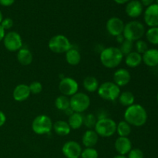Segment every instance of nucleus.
<instances>
[{
  "instance_id": "45",
  "label": "nucleus",
  "mask_w": 158,
  "mask_h": 158,
  "mask_svg": "<svg viewBox=\"0 0 158 158\" xmlns=\"http://www.w3.org/2000/svg\"><path fill=\"white\" fill-rule=\"evenodd\" d=\"M157 103H158V93H157Z\"/></svg>"
},
{
  "instance_id": "14",
  "label": "nucleus",
  "mask_w": 158,
  "mask_h": 158,
  "mask_svg": "<svg viewBox=\"0 0 158 158\" xmlns=\"http://www.w3.org/2000/svg\"><path fill=\"white\" fill-rule=\"evenodd\" d=\"M114 83H116L120 87L127 86L131 80V75L129 70L125 68H120L114 72Z\"/></svg>"
},
{
  "instance_id": "39",
  "label": "nucleus",
  "mask_w": 158,
  "mask_h": 158,
  "mask_svg": "<svg viewBox=\"0 0 158 158\" xmlns=\"http://www.w3.org/2000/svg\"><path fill=\"white\" fill-rule=\"evenodd\" d=\"M155 0H140V2L143 5V6H146V7H148L151 5L154 4V2Z\"/></svg>"
},
{
  "instance_id": "13",
  "label": "nucleus",
  "mask_w": 158,
  "mask_h": 158,
  "mask_svg": "<svg viewBox=\"0 0 158 158\" xmlns=\"http://www.w3.org/2000/svg\"><path fill=\"white\" fill-rule=\"evenodd\" d=\"M143 19L147 26L151 27L158 26V5L152 4L147 7L143 14Z\"/></svg>"
},
{
  "instance_id": "37",
  "label": "nucleus",
  "mask_w": 158,
  "mask_h": 158,
  "mask_svg": "<svg viewBox=\"0 0 158 158\" xmlns=\"http://www.w3.org/2000/svg\"><path fill=\"white\" fill-rule=\"evenodd\" d=\"M15 2V0H0V5L5 7L12 6Z\"/></svg>"
},
{
  "instance_id": "24",
  "label": "nucleus",
  "mask_w": 158,
  "mask_h": 158,
  "mask_svg": "<svg viewBox=\"0 0 158 158\" xmlns=\"http://www.w3.org/2000/svg\"><path fill=\"white\" fill-rule=\"evenodd\" d=\"M99 86V81L96 77L92 76H88L85 77L83 81V86L85 90L89 93H94L97 91Z\"/></svg>"
},
{
  "instance_id": "26",
  "label": "nucleus",
  "mask_w": 158,
  "mask_h": 158,
  "mask_svg": "<svg viewBox=\"0 0 158 158\" xmlns=\"http://www.w3.org/2000/svg\"><path fill=\"white\" fill-rule=\"evenodd\" d=\"M119 103L123 106H131L134 103L135 101V97H134V94L131 91H123V92L120 93V96L118 97Z\"/></svg>"
},
{
  "instance_id": "34",
  "label": "nucleus",
  "mask_w": 158,
  "mask_h": 158,
  "mask_svg": "<svg viewBox=\"0 0 158 158\" xmlns=\"http://www.w3.org/2000/svg\"><path fill=\"white\" fill-rule=\"evenodd\" d=\"M29 90L32 94H39L43 90V85L39 81H33L29 85Z\"/></svg>"
},
{
  "instance_id": "28",
  "label": "nucleus",
  "mask_w": 158,
  "mask_h": 158,
  "mask_svg": "<svg viewBox=\"0 0 158 158\" xmlns=\"http://www.w3.org/2000/svg\"><path fill=\"white\" fill-rule=\"evenodd\" d=\"M55 106L59 110L65 111L70 107V102H69V98L66 96L60 95L56 98Z\"/></svg>"
},
{
  "instance_id": "16",
  "label": "nucleus",
  "mask_w": 158,
  "mask_h": 158,
  "mask_svg": "<svg viewBox=\"0 0 158 158\" xmlns=\"http://www.w3.org/2000/svg\"><path fill=\"white\" fill-rule=\"evenodd\" d=\"M143 5L139 0H131L129 2L127 3L125 12L128 16L135 19L140 16L143 12Z\"/></svg>"
},
{
  "instance_id": "19",
  "label": "nucleus",
  "mask_w": 158,
  "mask_h": 158,
  "mask_svg": "<svg viewBox=\"0 0 158 158\" xmlns=\"http://www.w3.org/2000/svg\"><path fill=\"white\" fill-rule=\"evenodd\" d=\"M99 136L94 130H87L82 137V143L85 148H94L98 143Z\"/></svg>"
},
{
  "instance_id": "40",
  "label": "nucleus",
  "mask_w": 158,
  "mask_h": 158,
  "mask_svg": "<svg viewBox=\"0 0 158 158\" xmlns=\"http://www.w3.org/2000/svg\"><path fill=\"white\" fill-rule=\"evenodd\" d=\"M5 35H6V30L2 27V26L0 25V42L2 41L3 39H4Z\"/></svg>"
},
{
  "instance_id": "46",
  "label": "nucleus",
  "mask_w": 158,
  "mask_h": 158,
  "mask_svg": "<svg viewBox=\"0 0 158 158\" xmlns=\"http://www.w3.org/2000/svg\"><path fill=\"white\" fill-rule=\"evenodd\" d=\"M156 2H157V3H156V4L158 5V0H156Z\"/></svg>"
},
{
  "instance_id": "43",
  "label": "nucleus",
  "mask_w": 158,
  "mask_h": 158,
  "mask_svg": "<svg viewBox=\"0 0 158 158\" xmlns=\"http://www.w3.org/2000/svg\"><path fill=\"white\" fill-rule=\"evenodd\" d=\"M113 158H127V157L125 155H120V154H118V155L114 156Z\"/></svg>"
},
{
  "instance_id": "32",
  "label": "nucleus",
  "mask_w": 158,
  "mask_h": 158,
  "mask_svg": "<svg viewBox=\"0 0 158 158\" xmlns=\"http://www.w3.org/2000/svg\"><path fill=\"white\" fill-rule=\"evenodd\" d=\"M98 151L94 148H86L81 152V158H98Z\"/></svg>"
},
{
  "instance_id": "17",
  "label": "nucleus",
  "mask_w": 158,
  "mask_h": 158,
  "mask_svg": "<svg viewBox=\"0 0 158 158\" xmlns=\"http://www.w3.org/2000/svg\"><path fill=\"white\" fill-rule=\"evenodd\" d=\"M31 93L29 90V85L25 83L19 84L14 88L12 92V97L17 102H23L27 100L30 96Z\"/></svg>"
},
{
  "instance_id": "4",
  "label": "nucleus",
  "mask_w": 158,
  "mask_h": 158,
  "mask_svg": "<svg viewBox=\"0 0 158 158\" xmlns=\"http://www.w3.org/2000/svg\"><path fill=\"white\" fill-rule=\"evenodd\" d=\"M94 131L99 137H110L117 133V123L109 117L97 119Z\"/></svg>"
},
{
  "instance_id": "12",
  "label": "nucleus",
  "mask_w": 158,
  "mask_h": 158,
  "mask_svg": "<svg viewBox=\"0 0 158 158\" xmlns=\"http://www.w3.org/2000/svg\"><path fill=\"white\" fill-rule=\"evenodd\" d=\"M82 151L81 145L75 140L66 142L62 148V152L66 158H80Z\"/></svg>"
},
{
  "instance_id": "23",
  "label": "nucleus",
  "mask_w": 158,
  "mask_h": 158,
  "mask_svg": "<svg viewBox=\"0 0 158 158\" xmlns=\"http://www.w3.org/2000/svg\"><path fill=\"white\" fill-rule=\"evenodd\" d=\"M66 61L70 66H77L81 61V55L79 50L71 47L66 52Z\"/></svg>"
},
{
  "instance_id": "22",
  "label": "nucleus",
  "mask_w": 158,
  "mask_h": 158,
  "mask_svg": "<svg viewBox=\"0 0 158 158\" xmlns=\"http://www.w3.org/2000/svg\"><path fill=\"white\" fill-rule=\"evenodd\" d=\"M142 62V55L136 51H133L125 56V64L130 68L137 67Z\"/></svg>"
},
{
  "instance_id": "15",
  "label": "nucleus",
  "mask_w": 158,
  "mask_h": 158,
  "mask_svg": "<svg viewBox=\"0 0 158 158\" xmlns=\"http://www.w3.org/2000/svg\"><path fill=\"white\" fill-rule=\"evenodd\" d=\"M114 148L118 154L126 156L132 149V142L129 137H118L114 143Z\"/></svg>"
},
{
  "instance_id": "44",
  "label": "nucleus",
  "mask_w": 158,
  "mask_h": 158,
  "mask_svg": "<svg viewBox=\"0 0 158 158\" xmlns=\"http://www.w3.org/2000/svg\"><path fill=\"white\" fill-rule=\"evenodd\" d=\"M2 19H3V15H2V12L0 11V24H1Z\"/></svg>"
},
{
  "instance_id": "5",
  "label": "nucleus",
  "mask_w": 158,
  "mask_h": 158,
  "mask_svg": "<svg viewBox=\"0 0 158 158\" xmlns=\"http://www.w3.org/2000/svg\"><path fill=\"white\" fill-rule=\"evenodd\" d=\"M100 98L106 101H114L118 99L120 93V87L111 81H106L99 86L97 89Z\"/></svg>"
},
{
  "instance_id": "3",
  "label": "nucleus",
  "mask_w": 158,
  "mask_h": 158,
  "mask_svg": "<svg viewBox=\"0 0 158 158\" xmlns=\"http://www.w3.org/2000/svg\"><path fill=\"white\" fill-rule=\"evenodd\" d=\"M145 32L146 31L143 23L134 20L125 24L122 35H123L125 40L136 42L141 40L142 37L145 35Z\"/></svg>"
},
{
  "instance_id": "33",
  "label": "nucleus",
  "mask_w": 158,
  "mask_h": 158,
  "mask_svg": "<svg viewBox=\"0 0 158 158\" xmlns=\"http://www.w3.org/2000/svg\"><path fill=\"white\" fill-rule=\"evenodd\" d=\"M134 48H135L136 52L140 53V55H143V54L148 49H149L147 42H145L144 40H139L135 42Z\"/></svg>"
},
{
  "instance_id": "10",
  "label": "nucleus",
  "mask_w": 158,
  "mask_h": 158,
  "mask_svg": "<svg viewBox=\"0 0 158 158\" xmlns=\"http://www.w3.org/2000/svg\"><path fill=\"white\" fill-rule=\"evenodd\" d=\"M59 89L62 95L72 97L79 90V84L77 80L71 77H63L59 83Z\"/></svg>"
},
{
  "instance_id": "6",
  "label": "nucleus",
  "mask_w": 158,
  "mask_h": 158,
  "mask_svg": "<svg viewBox=\"0 0 158 158\" xmlns=\"http://www.w3.org/2000/svg\"><path fill=\"white\" fill-rule=\"evenodd\" d=\"M48 47L52 52L56 54L66 53L71 47L70 41L64 35L58 34L53 35L48 43Z\"/></svg>"
},
{
  "instance_id": "36",
  "label": "nucleus",
  "mask_w": 158,
  "mask_h": 158,
  "mask_svg": "<svg viewBox=\"0 0 158 158\" xmlns=\"http://www.w3.org/2000/svg\"><path fill=\"white\" fill-rule=\"evenodd\" d=\"M0 25H1L2 27L5 30H8V29H10L13 26V20L11 18L7 17V18L3 19Z\"/></svg>"
},
{
  "instance_id": "21",
  "label": "nucleus",
  "mask_w": 158,
  "mask_h": 158,
  "mask_svg": "<svg viewBox=\"0 0 158 158\" xmlns=\"http://www.w3.org/2000/svg\"><path fill=\"white\" fill-rule=\"evenodd\" d=\"M52 130L59 136L65 137L70 134L71 128L68 122L65 120H57L52 125Z\"/></svg>"
},
{
  "instance_id": "41",
  "label": "nucleus",
  "mask_w": 158,
  "mask_h": 158,
  "mask_svg": "<svg viewBox=\"0 0 158 158\" xmlns=\"http://www.w3.org/2000/svg\"><path fill=\"white\" fill-rule=\"evenodd\" d=\"M117 4L119 5H123V4H126V3L129 2L131 0H114Z\"/></svg>"
},
{
  "instance_id": "7",
  "label": "nucleus",
  "mask_w": 158,
  "mask_h": 158,
  "mask_svg": "<svg viewBox=\"0 0 158 158\" xmlns=\"http://www.w3.org/2000/svg\"><path fill=\"white\" fill-rule=\"evenodd\" d=\"M70 108L74 113L82 114L90 106L91 100L89 96L83 92H77L69 98Z\"/></svg>"
},
{
  "instance_id": "30",
  "label": "nucleus",
  "mask_w": 158,
  "mask_h": 158,
  "mask_svg": "<svg viewBox=\"0 0 158 158\" xmlns=\"http://www.w3.org/2000/svg\"><path fill=\"white\" fill-rule=\"evenodd\" d=\"M134 42L130 41V40H124L123 43H120V46L119 47L120 52H122V54L123 55V56H126L127 55H128L129 53H131V52H133V49H134Z\"/></svg>"
},
{
  "instance_id": "1",
  "label": "nucleus",
  "mask_w": 158,
  "mask_h": 158,
  "mask_svg": "<svg viewBox=\"0 0 158 158\" xmlns=\"http://www.w3.org/2000/svg\"><path fill=\"white\" fill-rule=\"evenodd\" d=\"M124 120L131 126L142 127L148 121V113L145 108L140 104L134 103L127 107L124 114Z\"/></svg>"
},
{
  "instance_id": "29",
  "label": "nucleus",
  "mask_w": 158,
  "mask_h": 158,
  "mask_svg": "<svg viewBox=\"0 0 158 158\" xmlns=\"http://www.w3.org/2000/svg\"><path fill=\"white\" fill-rule=\"evenodd\" d=\"M145 35L148 43L153 45H158V26L148 29L145 32Z\"/></svg>"
},
{
  "instance_id": "8",
  "label": "nucleus",
  "mask_w": 158,
  "mask_h": 158,
  "mask_svg": "<svg viewBox=\"0 0 158 158\" xmlns=\"http://www.w3.org/2000/svg\"><path fill=\"white\" fill-rule=\"evenodd\" d=\"M52 120L49 117L45 114H41L34 118L32 122V130L38 135L49 134L52 130Z\"/></svg>"
},
{
  "instance_id": "18",
  "label": "nucleus",
  "mask_w": 158,
  "mask_h": 158,
  "mask_svg": "<svg viewBox=\"0 0 158 158\" xmlns=\"http://www.w3.org/2000/svg\"><path fill=\"white\" fill-rule=\"evenodd\" d=\"M142 61L149 67H155L158 66V49H148L142 55Z\"/></svg>"
},
{
  "instance_id": "31",
  "label": "nucleus",
  "mask_w": 158,
  "mask_h": 158,
  "mask_svg": "<svg viewBox=\"0 0 158 158\" xmlns=\"http://www.w3.org/2000/svg\"><path fill=\"white\" fill-rule=\"evenodd\" d=\"M97 121V117L93 114H88L83 117V125L88 128V130H92L93 128L94 129Z\"/></svg>"
},
{
  "instance_id": "42",
  "label": "nucleus",
  "mask_w": 158,
  "mask_h": 158,
  "mask_svg": "<svg viewBox=\"0 0 158 158\" xmlns=\"http://www.w3.org/2000/svg\"><path fill=\"white\" fill-rule=\"evenodd\" d=\"M125 40V39H124V37H123V35H118V36H117V40L120 43H123V40Z\"/></svg>"
},
{
  "instance_id": "27",
  "label": "nucleus",
  "mask_w": 158,
  "mask_h": 158,
  "mask_svg": "<svg viewBox=\"0 0 158 158\" xmlns=\"http://www.w3.org/2000/svg\"><path fill=\"white\" fill-rule=\"evenodd\" d=\"M131 126L125 120H121L117 123V133L119 137H128L131 134Z\"/></svg>"
},
{
  "instance_id": "35",
  "label": "nucleus",
  "mask_w": 158,
  "mask_h": 158,
  "mask_svg": "<svg viewBox=\"0 0 158 158\" xmlns=\"http://www.w3.org/2000/svg\"><path fill=\"white\" fill-rule=\"evenodd\" d=\"M143 152L139 148H132L127 154V158H143Z\"/></svg>"
},
{
  "instance_id": "20",
  "label": "nucleus",
  "mask_w": 158,
  "mask_h": 158,
  "mask_svg": "<svg viewBox=\"0 0 158 158\" xmlns=\"http://www.w3.org/2000/svg\"><path fill=\"white\" fill-rule=\"evenodd\" d=\"M16 59L19 64H21L22 66H26L32 63L33 56L29 49H26V48H21L17 52Z\"/></svg>"
},
{
  "instance_id": "9",
  "label": "nucleus",
  "mask_w": 158,
  "mask_h": 158,
  "mask_svg": "<svg viewBox=\"0 0 158 158\" xmlns=\"http://www.w3.org/2000/svg\"><path fill=\"white\" fill-rule=\"evenodd\" d=\"M5 48L9 52H18L23 48V40L19 33L15 31H10L5 35L3 39Z\"/></svg>"
},
{
  "instance_id": "38",
  "label": "nucleus",
  "mask_w": 158,
  "mask_h": 158,
  "mask_svg": "<svg viewBox=\"0 0 158 158\" xmlns=\"http://www.w3.org/2000/svg\"><path fill=\"white\" fill-rule=\"evenodd\" d=\"M6 121V116L2 110H0V127L5 124Z\"/></svg>"
},
{
  "instance_id": "25",
  "label": "nucleus",
  "mask_w": 158,
  "mask_h": 158,
  "mask_svg": "<svg viewBox=\"0 0 158 158\" xmlns=\"http://www.w3.org/2000/svg\"><path fill=\"white\" fill-rule=\"evenodd\" d=\"M83 116L80 113H73L69 116L68 123L71 130H78L83 125Z\"/></svg>"
},
{
  "instance_id": "11",
  "label": "nucleus",
  "mask_w": 158,
  "mask_h": 158,
  "mask_svg": "<svg viewBox=\"0 0 158 158\" xmlns=\"http://www.w3.org/2000/svg\"><path fill=\"white\" fill-rule=\"evenodd\" d=\"M124 23L119 17H111L106 23V29L108 33L112 36H118L122 35L124 29Z\"/></svg>"
},
{
  "instance_id": "2",
  "label": "nucleus",
  "mask_w": 158,
  "mask_h": 158,
  "mask_svg": "<svg viewBox=\"0 0 158 158\" xmlns=\"http://www.w3.org/2000/svg\"><path fill=\"white\" fill-rule=\"evenodd\" d=\"M123 59V55L120 49L115 46L106 47L102 50L100 55V63L105 68L114 69L120 66Z\"/></svg>"
}]
</instances>
